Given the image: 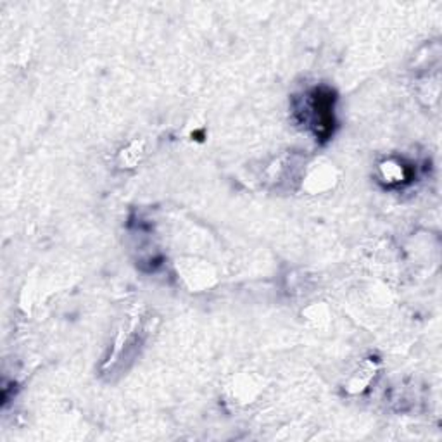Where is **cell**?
I'll use <instances>...</instances> for the list:
<instances>
[{"label": "cell", "mask_w": 442, "mask_h": 442, "mask_svg": "<svg viewBox=\"0 0 442 442\" xmlns=\"http://www.w3.org/2000/svg\"><path fill=\"white\" fill-rule=\"evenodd\" d=\"M178 273L184 277L187 285L194 291H200L204 287H209L213 280V273L206 265L197 261H184L181 266L178 265Z\"/></svg>", "instance_id": "obj_2"}, {"label": "cell", "mask_w": 442, "mask_h": 442, "mask_svg": "<svg viewBox=\"0 0 442 442\" xmlns=\"http://www.w3.org/2000/svg\"><path fill=\"white\" fill-rule=\"evenodd\" d=\"M380 173L382 178L389 184H399V181L404 180V168L403 165L396 161H387L380 166Z\"/></svg>", "instance_id": "obj_4"}, {"label": "cell", "mask_w": 442, "mask_h": 442, "mask_svg": "<svg viewBox=\"0 0 442 442\" xmlns=\"http://www.w3.org/2000/svg\"><path fill=\"white\" fill-rule=\"evenodd\" d=\"M373 375H375V365H371V363H366V365L363 366V368L359 371H356L354 377L349 380L347 391L351 394L363 392L366 387H368V384L371 382V378H373Z\"/></svg>", "instance_id": "obj_3"}, {"label": "cell", "mask_w": 442, "mask_h": 442, "mask_svg": "<svg viewBox=\"0 0 442 442\" xmlns=\"http://www.w3.org/2000/svg\"><path fill=\"white\" fill-rule=\"evenodd\" d=\"M337 181L336 166L329 161H315L304 173L303 187L311 194H322L330 191Z\"/></svg>", "instance_id": "obj_1"}]
</instances>
